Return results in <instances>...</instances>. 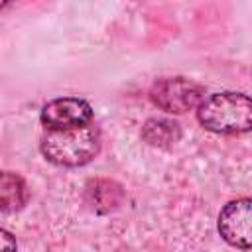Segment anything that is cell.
Wrapping results in <instances>:
<instances>
[{
    "mask_svg": "<svg viewBox=\"0 0 252 252\" xmlns=\"http://www.w3.org/2000/svg\"><path fill=\"white\" fill-rule=\"evenodd\" d=\"M87 205L94 213H108L116 209L122 201V189L114 181L108 179H93L85 187Z\"/></svg>",
    "mask_w": 252,
    "mask_h": 252,
    "instance_id": "8992f818",
    "label": "cell"
},
{
    "mask_svg": "<svg viewBox=\"0 0 252 252\" xmlns=\"http://www.w3.org/2000/svg\"><path fill=\"white\" fill-rule=\"evenodd\" d=\"M199 124L215 134H244L252 130V98L244 93L222 91L203 98L197 106Z\"/></svg>",
    "mask_w": 252,
    "mask_h": 252,
    "instance_id": "7a4b0ae2",
    "label": "cell"
},
{
    "mask_svg": "<svg viewBox=\"0 0 252 252\" xmlns=\"http://www.w3.org/2000/svg\"><path fill=\"white\" fill-rule=\"evenodd\" d=\"M220 238L240 250H252V199L242 197L226 203L217 220Z\"/></svg>",
    "mask_w": 252,
    "mask_h": 252,
    "instance_id": "277c9868",
    "label": "cell"
},
{
    "mask_svg": "<svg viewBox=\"0 0 252 252\" xmlns=\"http://www.w3.org/2000/svg\"><path fill=\"white\" fill-rule=\"evenodd\" d=\"M205 98V87L187 77H161L150 89V100L167 114H183Z\"/></svg>",
    "mask_w": 252,
    "mask_h": 252,
    "instance_id": "3957f363",
    "label": "cell"
},
{
    "mask_svg": "<svg viewBox=\"0 0 252 252\" xmlns=\"http://www.w3.org/2000/svg\"><path fill=\"white\" fill-rule=\"evenodd\" d=\"M30 199V191L26 181L12 171L2 173V183H0V205L4 213H14L24 209V205Z\"/></svg>",
    "mask_w": 252,
    "mask_h": 252,
    "instance_id": "ba28073f",
    "label": "cell"
},
{
    "mask_svg": "<svg viewBox=\"0 0 252 252\" xmlns=\"http://www.w3.org/2000/svg\"><path fill=\"white\" fill-rule=\"evenodd\" d=\"M2 242H4L2 252H16V238L8 230H2Z\"/></svg>",
    "mask_w": 252,
    "mask_h": 252,
    "instance_id": "9c48e42d",
    "label": "cell"
},
{
    "mask_svg": "<svg viewBox=\"0 0 252 252\" xmlns=\"http://www.w3.org/2000/svg\"><path fill=\"white\" fill-rule=\"evenodd\" d=\"M45 130H71L91 124L93 106L79 96H61L43 104L39 114Z\"/></svg>",
    "mask_w": 252,
    "mask_h": 252,
    "instance_id": "5b68a950",
    "label": "cell"
},
{
    "mask_svg": "<svg viewBox=\"0 0 252 252\" xmlns=\"http://www.w3.org/2000/svg\"><path fill=\"white\" fill-rule=\"evenodd\" d=\"M39 150L47 161L59 167H81L100 152V132L93 122L71 130H45Z\"/></svg>",
    "mask_w": 252,
    "mask_h": 252,
    "instance_id": "6da1fadb",
    "label": "cell"
},
{
    "mask_svg": "<svg viewBox=\"0 0 252 252\" xmlns=\"http://www.w3.org/2000/svg\"><path fill=\"white\" fill-rule=\"evenodd\" d=\"M181 138V128L175 120L169 118H148L142 126V140L150 146L167 148Z\"/></svg>",
    "mask_w": 252,
    "mask_h": 252,
    "instance_id": "52a82bcc",
    "label": "cell"
}]
</instances>
